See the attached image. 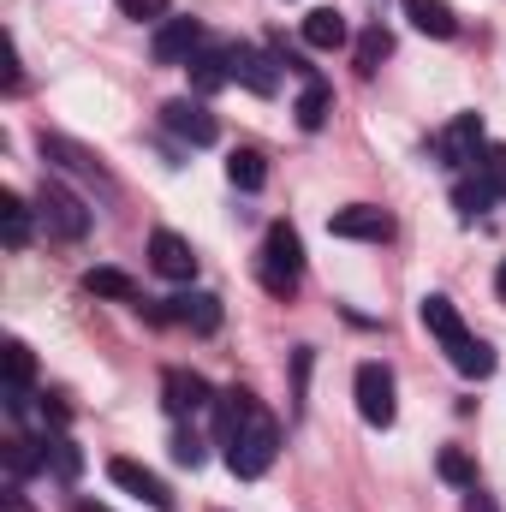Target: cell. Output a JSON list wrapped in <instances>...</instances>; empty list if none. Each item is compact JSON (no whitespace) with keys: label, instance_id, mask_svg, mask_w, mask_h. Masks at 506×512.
I'll use <instances>...</instances> for the list:
<instances>
[{"label":"cell","instance_id":"d6a6232c","mask_svg":"<svg viewBox=\"0 0 506 512\" xmlns=\"http://www.w3.org/2000/svg\"><path fill=\"white\" fill-rule=\"evenodd\" d=\"M42 417H48L54 429H66V423H72V405H66V399H54V393H42Z\"/></svg>","mask_w":506,"mask_h":512},{"label":"cell","instance_id":"cb8c5ba5","mask_svg":"<svg viewBox=\"0 0 506 512\" xmlns=\"http://www.w3.org/2000/svg\"><path fill=\"white\" fill-rule=\"evenodd\" d=\"M387 54H393V36H387V30H381V24H370V30H364V36H358V72H364V78H370V72H376L381 60H387Z\"/></svg>","mask_w":506,"mask_h":512},{"label":"cell","instance_id":"5b68a950","mask_svg":"<svg viewBox=\"0 0 506 512\" xmlns=\"http://www.w3.org/2000/svg\"><path fill=\"white\" fill-rule=\"evenodd\" d=\"M328 233L334 239H358V245H381V239H393V215L376 209V203H346V209L328 215Z\"/></svg>","mask_w":506,"mask_h":512},{"label":"cell","instance_id":"9a60e30c","mask_svg":"<svg viewBox=\"0 0 506 512\" xmlns=\"http://www.w3.org/2000/svg\"><path fill=\"white\" fill-rule=\"evenodd\" d=\"M185 72H191V90H197V96H215L221 84H233V66H227V48H209V42H203V48L191 54V66H185Z\"/></svg>","mask_w":506,"mask_h":512},{"label":"cell","instance_id":"4316f807","mask_svg":"<svg viewBox=\"0 0 506 512\" xmlns=\"http://www.w3.org/2000/svg\"><path fill=\"white\" fill-rule=\"evenodd\" d=\"M30 376H36V358H30L24 340H12L6 346V387H30Z\"/></svg>","mask_w":506,"mask_h":512},{"label":"cell","instance_id":"1f68e13d","mask_svg":"<svg viewBox=\"0 0 506 512\" xmlns=\"http://www.w3.org/2000/svg\"><path fill=\"white\" fill-rule=\"evenodd\" d=\"M114 6H120L126 18H137V24H143V18H167V0H114Z\"/></svg>","mask_w":506,"mask_h":512},{"label":"cell","instance_id":"44dd1931","mask_svg":"<svg viewBox=\"0 0 506 512\" xmlns=\"http://www.w3.org/2000/svg\"><path fill=\"white\" fill-rule=\"evenodd\" d=\"M0 239H6L12 251H24V245H30V209H24V197H18V191H0Z\"/></svg>","mask_w":506,"mask_h":512},{"label":"cell","instance_id":"7c38bea8","mask_svg":"<svg viewBox=\"0 0 506 512\" xmlns=\"http://www.w3.org/2000/svg\"><path fill=\"white\" fill-rule=\"evenodd\" d=\"M423 328H429V334H435V340L447 346V358L471 346V334H465V322H459L453 298H441V292H429V298H423Z\"/></svg>","mask_w":506,"mask_h":512},{"label":"cell","instance_id":"ba28073f","mask_svg":"<svg viewBox=\"0 0 506 512\" xmlns=\"http://www.w3.org/2000/svg\"><path fill=\"white\" fill-rule=\"evenodd\" d=\"M161 126L173 131V137H185L191 149H203V143H215L221 137V120L197 102V96H179V102H167L161 108Z\"/></svg>","mask_w":506,"mask_h":512},{"label":"cell","instance_id":"4fadbf2b","mask_svg":"<svg viewBox=\"0 0 506 512\" xmlns=\"http://www.w3.org/2000/svg\"><path fill=\"white\" fill-rule=\"evenodd\" d=\"M149 262H155V274H167V280H191V274H197V251H191L179 233H167V227L149 239Z\"/></svg>","mask_w":506,"mask_h":512},{"label":"cell","instance_id":"e0dca14e","mask_svg":"<svg viewBox=\"0 0 506 512\" xmlns=\"http://www.w3.org/2000/svg\"><path fill=\"white\" fill-rule=\"evenodd\" d=\"M489 203H495V185H489V173H483V167H477V173H459V185H453V209H459L465 221H477Z\"/></svg>","mask_w":506,"mask_h":512},{"label":"cell","instance_id":"7402d4cb","mask_svg":"<svg viewBox=\"0 0 506 512\" xmlns=\"http://www.w3.org/2000/svg\"><path fill=\"white\" fill-rule=\"evenodd\" d=\"M227 179H233L239 191H262V185H268V161H262L256 149H233V155H227Z\"/></svg>","mask_w":506,"mask_h":512},{"label":"cell","instance_id":"d590c367","mask_svg":"<svg viewBox=\"0 0 506 512\" xmlns=\"http://www.w3.org/2000/svg\"><path fill=\"white\" fill-rule=\"evenodd\" d=\"M495 292H501V304H506V262H501V274H495Z\"/></svg>","mask_w":506,"mask_h":512},{"label":"cell","instance_id":"52a82bcc","mask_svg":"<svg viewBox=\"0 0 506 512\" xmlns=\"http://www.w3.org/2000/svg\"><path fill=\"white\" fill-rule=\"evenodd\" d=\"M197 48H203V24L197 18H161L155 24V42H149L155 66H191Z\"/></svg>","mask_w":506,"mask_h":512},{"label":"cell","instance_id":"8d00e7d4","mask_svg":"<svg viewBox=\"0 0 506 512\" xmlns=\"http://www.w3.org/2000/svg\"><path fill=\"white\" fill-rule=\"evenodd\" d=\"M78 512H108V507H96V501H78Z\"/></svg>","mask_w":506,"mask_h":512},{"label":"cell","instance_id":"7a4b0ae2","mask_svg":"<svg viewBox=\"0 0 506 512\" xmlns=\"http://www.w3.org/2000/svg\"><path fill=\"white\" fill-rule=\"evenodd\" d=\"M274 453H280V429H274L268 411H256L251 423L239 429V441L227 447V465H233V477H262L274 465Z\"/></svg>","mask_w":506,"mask_h":512},{"label":"cell","instance_id":"603a6c76","mask_svg":"<svg viewBox=\"0 0 506 512\" xmlns=\"http://www.w3.org/2000/svg\"><path fill=\"white\" fill-rule=\"evenodd\" d=\"M84 292H96V298H120V304H137V286H131V274H120V268H90V274H84Z\"/></svg>","mask_w":506,"mask_h":512},{"label":"cell","instance_id":"484cf974","mask_svg":"<svg viewBox=\"0 0 506 512\" xmlns=\"http://www.w3.org/2000/svg\"><path fill=\"white\" fill-rule=\"evenodd\" d=\"M42 453H48V465H54V471H60L66 483H72V477L84 471V459H78V447H72L66 435H48V441H42Z\"/></svg>","mask_w":506,"mask_h":512},{"label":"cell","instance_id":"f1b7e54d","mask_svg":"<svg viewBox=\"0 0 506 512\" xmlns=\"http://www.w3.org/2000/svg\"><path fill=\"white\" fill-rule=\"evenodd\" d=\"M477 167L489 173V185H495V197H501V203H506V143H489Z\"/></svg>","mask_w":506,"mask_h":512},{"label":"cell","instance_id":"30bf717a","mask_svg":"<svg viewBox=\"0 0 506 512\" xmlns=\"http://www.w3.org/2000/svg\"><path fill=\"white\" fill-rule=\"evenodd\" d=\"M108 477L126 489V495H137L143 507H155V512H173V495H167V483L149 471V465H137V459H108Z\"/></svg>","mask_w":506,"mask_h":512},{"label":"cell","instance_id":"d6986e66","mask_svg":"<svg viewBox=\"0 0 506 512\" xmlns=\"http://www.w3.org/2000/svg\"><path fill=\"white\" fill-rule=\"evenodd\" d=\"M42 161H66L72 173H84V179H102V185H108V173H102V161H96L90 149H78V143H66V137H42Z\"/></svg>","mask_w":506,"mask_h":512},{"label":"cell","instance_id":"836d02e7","mask_svg":"<svg viewBox=\"0 0 506 512\" xmlns=\"http://www.w3.org/2000/svg\"><path fill=\"white\" fill-rule=\"evenodd\" d=\"M465 512H501V507H495L483 489H465Z\"/></svg>","mask_w":506,"mask_h":512},{"label":"cell","instance_id":"d4e9b609","mask_svg":"<svg viewBox=\"0 0 506 512\" xmlns=\"http://www.w3.org/2000/svg\"><path fill=\"white\" fill-rule=\"evenodd\" d=\"M453 370H459V376H477V382H483V376H495V352H489L483 340H471L465 352H453Z\"/></svg>","mask_w":506,"mask_h":512},{"label":"cell","instance_id":"f546056e","mask_svg":"<svg viewBox=\"0 0 506 512\" xmlns=\"http://www.w3.org/2000/svg\"><path fill=\"white\" fill-rule=\"evenodd\" d=\"M304 393H310V346L292 352V411H304Z\"/></svg>","mask_w":506,"mask_h":512},{"label":"cell","instance_id":"2e32d148","mask_svg":"<svg viewBox=\"0 0 506 512\" xmlns=\"http://www.w3.org/2000/svg\"><path fill=\"white\" fill-rule=\"evenodd\" d=\"M405 18H411L423 36H435V42L459 36V12H453L447 0H405Z\"/></svg>","mask_w":506,"mask_h":512},{"label":"cell","instance_id":"4dcf8cb0","mask_svg":"<svg viewBox=\"0 0 506 512\" xmlns=\"http://www.w3.org/2000/svg\"><path fill=\"white\" fill-rule=\"evenodd\" d=\"M173 459H179V465H191V471H197V465H203V441H197V435H185V429H179V435H173Z\"/></svg>","mask_w":506,"mask_h":512},{"label":"cell","instance_id":"8992f818","mask_svg":"<svg viewBox=\"0 0 506 512\" xmlns=\"http://www.w3.org/2000/svg\"><path fill=\"white\" fill-rule=\"evenodd\" d=\"M227 66H233V84H245L251 96H274V90H280V60H274L268 48L233 42V48H227Z\"/></svg>","mask_w":506,"mask_h":512},{"label":"cell","instance_id":"277c9868","mask_svg":"<svg viewBox=\"0 0 506 512\" xmlns=\"http://www.w3.org/2000/svg\"><path fill=\"white\" fill-rule=\"evenodd\" d=\"M358 417L370 429H387L399 417V405H393V370L387 364H358Z\"/></svg>","mask_w":506,"mask_h":512},{"label":"cell","instance_id":"9c48e42d","mask_svg":"<svg viewBox=\"0 0 506 512\" xmlns=\"http://www.w3.org/2000/svg\"><path fill=\"white\" fill-rule=\"evenodd\" d=\"M483 149H489V137H483V120H477V114H459L453 126L435 137V155H441L447 167H459V173H465L471 161H483Z\"/></svg>","mask_w":506,"mask_h":512},{"label":"cell","instance_id":"8fae6325","mask_svg":"<svg viewBox=\"0 0 506 512\" xmlns=\"http://www.w3.org/2000/svg\"><path fill=\"white\" fill-rule=\"evenodd\" d=\"M161 393H167V411L173 417H197L203 405H215V393H209V382L197 370H167L161 376Z\"/></svg>","mask_w":506,"mask_h":512},{"label":"cell","instance_id":"ac0fdd59","mask_svg":"<svg viewBox=\"0 0 506 512\" xmlns=\"http://www.w3.org/2000/svg\"><path fill=\"white\" fill-rule=\"evenodd\" d=\"M292 114H298V126L304 131H322L328 126V114H334V90H328L322 78H310V84L298 90V108H292Z\"/></svg>","mask_w":506,"mask_h":512},{"label":"cell","instance_id":"5bb4252c","mask_svg":"<svg viewBox=\"0 0 506 512\" xmlns=\"http://www.w3.org/2000/svg\"><path fill=\"white\" fill-rule=\"evenodd\" d=\"M256 411H262V405H256V399L245 393V387L221 393V399H215V441H221V447H233V441H239V429L251 423Z\"/></svg>","mask_w":506,"mask_h":512},{"label":"cell","instance_id":"6da1fadb","mask_svg":"<svg viewBox=\"0 0 506 512\" xmlns=\"http://www.w3.org/2000/svg\"><path fill=\"white\" fill-rule=\"evenodd\" d=\"M256 274H262V286H268L274 298H292V292H298V280H304V245H298V233H292L286 221H274V227L262 233V262H256Z\"/></svg>","mask_w":506,"mask_h":512},{"label":"cell","instance_id":"3957f363","mask_svg":"<svg viewBox=\"0 0 506 512\" xmlns=\"http://www.w3.org/2000/svg\"><path fill=\"white\" fill-rule=\"evenodd\" d=\"M36 215H42V227L54 233V239H84L90 233V209H84V197H72L66 185H42L36 191Z\"/></svg>","mask_w":506,"mask_h":512},{"label":"cell","instance_id":"ffe728a7","mask_svg":"<svg viewBox=\"0 0 506 512\" xmlns=\"http://www.w3.org/2000/svg\"><path fill=\"white\" fill-rule=\"evenodd\" d=\"M304 42H310V48H340V42H346V18H340L334 6L304 12Z\"/></svg>","mask_w":506,"mask_h":512},{"label":"cell","instance_id":"83f0119b","mask_svg":"<svg viewBox=\"0 0 506 512\" xmlns=\"http://www.w3.org/2000/svg\"><path fill=\"white\" fill-rule=\"evenodd\" d=\"M441 477H447V483H459V489H477V465H471L459 447H447V453H441Z\"/></svg>","mask_w":506,"mask_h":512},{"label":"cell","instance_id":"e575fe53","mask_svg":"<svg viewBox=\"0 0 506 512\" xmlns=\"http://www.w3.org/2000/svg\"><path fill=\"white\" fill-rule=\"evenodd\" d=\"M6 512H30V507H24V495H18V489L6 495Z\"/></svg>","mask_w":506,"mask_h":512}]
</instances>
